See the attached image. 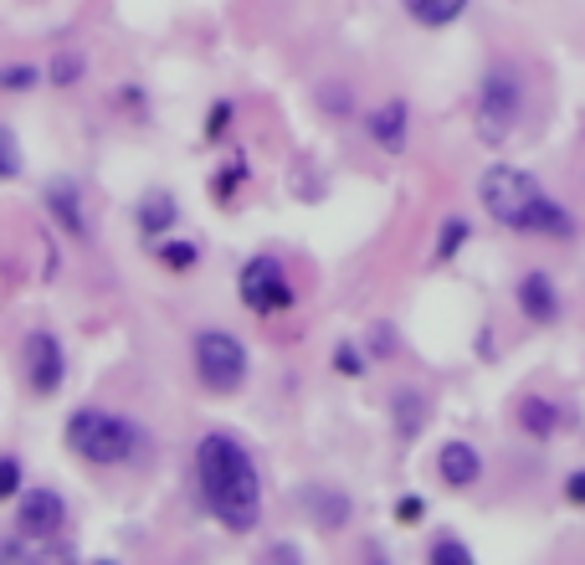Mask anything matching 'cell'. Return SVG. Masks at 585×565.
<instances>
[{"label": "cell", "mask_w": 585, "mask_h": 565, "mask_svg": "<svg viewBox=\"0 0 585 565\" xmlns=\"http://www.w3.org/2000/svg\"><path fill=\"white\" fill-rule=\"evenodd\" d=\"M196 478L206 509L221 519L227 535H252L262 525V478L252 453L231 432H206L196 447Z\"/></svg>", "instance_id": "cell-1"}, {"label": "cell", "mask_w": 585, "mask_h": 565, "mask_svg": "<svg viewBox=\"0 0 585 565\" xmlns=\"http://www.w3.org/2000/svg\"><path fill=\"white\" fill-rule=\"evenodd\" d=\"M478 201L504 231L555 237V242H571L575 237L571 211H565L555 196H545V186H539L529 170H519V165H508V160L488 165V170L478 176Z\"/></svg>", "instance_id": "cell-2"}, {"label": "cell", "mask_w": 585, "mask_h": 565, "mask_svg": "<svg viewBox=\"0 0 585 565\" xmlns=\"http://www.w3.org/2000/svg\"><path fill=\"white\" fill-rule=\"evenodd\" d=\"M67 447L78 453L82 463L93 468H129L139 453H145V432L133 427L119 412H103V406H78L62 427Z\"/></svg>", "instance_id": "cell-3"}, {"label": "cell", "mask_w": 585, "mask_h": 565, "mask_svg": "<svg viewBox=\"0 0 585 565\" xmlns=\"http://www.w3.org/2000/svg\"><path fill=\"white\" fill-rule=\"evenodd\" d=\"M524 119V78L514 62H488L478 82V108H473V129L488 149L508 145V135L519 129Z\"/></svg>", "instance_id": "cell-4"}, {"label": "cell", "mask_w": 585, "mask_h": 565, "mask_svg": "<svg viewBox=\"0 0 585 565\" xmlns=\"http://www.w3.org/2000/svg\"><path fill=\"white\" fill-rule=\"evenodd\" d=\"M190 365H196V380L211 390V396L241 390L247 386V370H252L247 345H241L237 335H227V329H200V335L190 339Z\"/></svg>", "instance_id": "cell-5"}, {"label": "cell", "mask_w": 585, "mask_h": 565, "mask_svg": "<svg viewBox=\"0 0 585 565\" xmlns=\"http://www.w3.org/2000/svg\"><path fill=\"white\" fill-rule=\"evenodd\" d=\"M237 294H241V304L252 314H262V319H272V314H288L292 309V278H288V268H282L272 252H257L252 262H241V272H237Z\"/></svg>", "instance_id": "cell-6"}, {"label": "cell", "mask_w": 585, "mask_h": 565, "mask_svg": "<svg viewBox=\"0 0 585 565\" xmlns=\"http://www.w3.org/2000/svg\"><path fill=\"white\" fill-rule=\"evenodd\" d=\"M21 370H27V386L31 396H57L67 380V355H62V339L52 335V329H31L27 339H21Z\"/></svg>", "instance_id": "cell-7"}, {"label": "cell", "mask_w": 585, "mask_h": 565, "mask_svg": "<svg viewBox=\"0 0 585 565\" xmlns=\"http://www.w3.org/2000/svg\"><path fill=\"white\" fill-rule=\"evenodd\" d=\"M67 529V498L57 488H21L16 494V535L47 545Z\"/></svg>", "instance_id": "cell-8"}, {"label": "cell", "mask_w": 585, "mask_h": 565, "mask_svg": "<svg viewBox=\"0 0 585 565\" xmlns=\"http://www.w3.org/2000/svg\"><path fill=\"white\" fill-rule=\"evenodd\" d=\"M365 135L386 149V155H400L406 139H412V108H406V98H386L380 108H370L365 113Z\"/></svg>", "instance_id": "cell-9"}, {"label": "cell", "mask_w": 585, "mask_h": 565, "mask_svg": "<svg viewBox=\"0 0 585 565\" xmlns=\"http://www.w3.org/2000/svg\"><path fill=\"white\" fill-rule=\"evenodd\" d=\"M437 478L447 488H473L483 478V453L473 443H463V437H453V443H442L437 453Z\"/></svg>", "instance_id": "cell-10"}, {"label": "cell", "mask_w": 585, "mask_h": 565, "mask_svg": "<svg viewBox=\"0 0 585 565\" xmlns=\"http://www.w3.org/2000/svg\"><path fill=\"white\" fill-rule=\"evenodd\" d=\"M47 211L57 216V227H62L72 242H88V237H93L88 211H82V190L72 186V180H52V186H47Z\"/></svg>", "instance_id": "cell-11"}, {"label": "cell", "mask_w": 585, "mask_h": 565, "mask_svg": "<svg viewBox=\"0 0 585 565\" xmlns=\"http://www.w3.org/2000/svg\"><path fill=\"white\" fill-rule=\"evenodd\" d=\"M519 309L529 314L534 324H555L559 319V294H555V282H549L545 268H529L519 278Z\"/></svg>", "instance_id": "cell-12"}, {"label": "cell", "mask_w": 585, "mask_h": 565, "mask_svg": "<svg viewBox=\"0 0 585 565\" xmlns=\"http://www.w3.org/2000/svg\"><path fill=\"white\" fill-rule=\"evenodd\" d=\"M426 417H432V402H426V390L400 386L396 396H390V422H396V437H400V443H412V437H422Z\"/></svg>", "instance_id": "cell-13"}, {"label": "cell", "mask_w": 585, "mask_h": 565, "mask_svg": "<svg viewBox=\"0 0 585 565\" xmlns=\"http://www.w3.org/2000/svg\"><path fill=\"white\" fill-rule=\"evenodd\" d=\"M298 504L308 509V519L319 529H339L349 519V498L339 494V488H329V484H308L304 494H298Z\"/></svg>", "instance_id": "cell-14"}, {"label": "cell", "mask_w": 585, "mask_h": 565, "mask_svg": "<svg viewBox=\"0 0 585 565\" xmlns=\"http://www.w3.org/2000/svg\"><path fill=\"white\" fill-rule=\"evenodd\" d=\"M175 221H180V206H175L170 190H145V201H139V231H145V242L170 237Z\"/></svg>", "instance_id": "cell-15"}, {"label": "cell", "mask_w": 585, "mask_h": 565, "mask_svg": "<svg viewBox=\"0 0 585 565\" xmlns=\"http://www.w3.org/2000/svg\"><path fill=\"white\" fill-rule=\"evenodd\" d=\"M400 6H406V16H412L416 27H426V31L453 27L457 16L467 11V0H400Z\"/></svg>", "instance_id": "cell-16"}, {"label": "cell", "mask_w": 585, "mask_h": 565, "mask_svg": "<svg viewBox=\"0 0 585 565\" xmlns=\"http://www.w3.org/2000/svg\"><path fill=\"white\" fill-rule=\"evenodd\" d=\"M519 427L529 432V437H539V443H549L559 427V412L545 402V396H524L519 402Z\"/></svg>", "instance_id": "cell-17"}, {"label": "cell", "mask_w": 585, "mask_h": 565, "mask_svg": "<svg viewBox=\"0 0 585 565\" xmlns=\"http://www.w3.org/2000/svg\"><path fill=\"white\" fill-rule=\"evenodd\" d=\"M155 247V257H160L170 272H190L200 262V247L196 242H175V237H160V242H149Z\"/></svg>", "instance_id": "cell-18"}, {"label": "cell", "mask_w": 585, "mask_h": 565, "mask_svg": "<svg viewBox=\"0 0 585 565\" xmlns=\"http://www.w3.org/2000/svg\"><path fill=\"white\" fill-rule=\"evenodd\" d=\"M426 561H437V565H473V545L457 535H437L432 545H426Z\"/></svg>", "instance_id": "cell-19"}, {"label": "cell", "mask_w": 585, "mask_h": 565, "mask_svg": "<svg viewBox=\"0 0 585 565\" xmlns=\"http://www.w3.org/2000/svg\"><path fill=\"white\" fill-rule=\"evenodd\" d=\"M467 237H473L467 216H447V221H442V237H437V262H453V257L463 252Z\"/></svg>", "instance_id": "cell-20"}, {"label": "cell", "mask_w": 585, "mask_h": 565, "mask_svg": "<svg viewBox=\"0 0 585 565\" xmlns=\"http://www.w3.org/2000/svg\"><path fill=\"white\" fill-rule=\"evenodd\" d=\"M41 78H47V72H41L37 62H6V68H0V88H6V93H27Z\"/></svg>", "instance_id": "cell-21"}, {"label": "cell", "mask_w": 585, "mask_h": 565, "mask_svg": "<svg viewBox=\"0 0 585 565\" xmlns=\"http://www.w3.org/2000/svg\"><path fill=\"white\" fill-rule=\"evenodd\" d=\"M82 72H88L82 52H57V57H52V72H47V82H57V88H72V82H82Z\"/></svg>", "instance_id": "cell-22"}, {"label": "cell", "mask_w": 585, "mask_h": 565, "mask_svg": "<svg viewBox=\"0 0 585 565\" xmlns=\"http://www.w3.org/2000/svg\"><path fill=\"white\" fill-rule=\"evenodd\" d=\"M21 478H27V468H21V458H11V453H6V458H0V504H6V498H16L21 494Z\"/></svg>", "instance_id": "cell-23"}, {"label": "cell", "mask_w": 585, "mask_h": 565, "mask_svg": "<svg viewBox=\"0 0 585 565\" xmlns=\"http://www.w3.org/2000/svg\"><path fill=\"white\" fill-rule=\"evenodd\" d=\"M241 180H247V160H231L227 170H221V176L211 180V190H216V201H231V196H237V186Z\"/></svg>", "instance_id": "cell-24"}, {"label": "cell", "mask_w": 585, "mask_h": 565, "mask_svg": "<svg viewBox=\"0 0 585 565\" xmlns=\"http://www.w3.org/2000/svg\"><path fill=\"white\" fill-rule=\"evenodd\" d=\"M21 176V149H16V135L0 129V180H16Z\"/></svg>", "instance_id": "cell-25"}, {"label": "cell", "mask_w": 585, "mask_h": 565, "mask_svg": "<svg viewBox=\"0 0 585 565\" xmlns=\"http://www.w3.org/2000/svg\"><path fill=\"white\" fill-rule=\"evenodd\" d=\"M334 370L339 376H365V355H359V345H334Z\"/></svg>", "instance_id": "cell-26"}, {"label": "cell", "mask_w": 585, "mask_h": 565, "mask_svg": "<svg viewBox=\"0 0 585 565\" xmlns=\"http://www.w3.org/2000/svg\"><path fill=\"white\" fill-rule=\"evenodd\" d=\"M227 123H231V103H227V98H221V103L211 108V119H206V139H216V135H221V129H227Z\"/></svg>", "instance_id": "cell-27"}, {"label": "cell", "mask_w": 585, "mask_h": 565, "mask_svg": "<svg viewBox=\"0 0 585 565\" xmlns=\"http://www.w3.org/2000/svg\"><path fill=\"white\" fill-rule=\"evenodd\" d=\"M370 345H375V350H380V355H375V360H390V350H396V335H390L386 324H375V329H370Z\"/></svg>", "instance_id": "cell-28"}, {"label": "cell", "mask_w": 585, "mask_h": 565, "mask_svg": "<svg viewBox=\"0 0 585 565\" xmlns=\"http://www.w3.org/2000/svg\"><path fill=\"white\" fill-rule=\"evenodd\" d=\"M422 509H426L422 498H400V504H396V519H400V525H416V519H422Z\"/></svg>", "instance_id": "cell-29"}, {"label": "cell", "mask_w": 585, "mask_h": 565, "mask_svg": "<svg viewBox=\"0 0 585 565\" xmlns=\"http://www.w3.org/2000/svg\"><path fill=\"white\" fill-rule=\"evenodd\" d=\"M565 498H571V504H585V468L565 478Z\"/></svg>", "instance_id": "cell-30"}]
</instances>
